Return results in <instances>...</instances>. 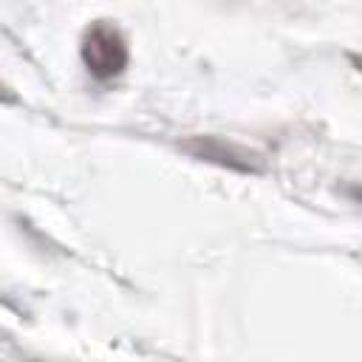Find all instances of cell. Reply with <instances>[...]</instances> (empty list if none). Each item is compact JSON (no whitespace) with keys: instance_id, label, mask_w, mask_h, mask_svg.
<instances>
[{"instance_id":"6da1fadb","label":"cell","mask_w":362,"mask_h":362,"mask_svg":"<svg viewBox=\"0 0 362 362\" xmlns=\"http://www.w3.org/2000/svg\"><path fill=\"white\" fill-rule=\"evenodd\" d=\"M79 54H82V62L90 71V76H96L102 82L119 76L130 59L127 40H124L122 28L113 25L110 20H96L85 28Z\"/></svg>"}]
</instances>
